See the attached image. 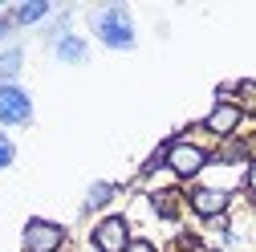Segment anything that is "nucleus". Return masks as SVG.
Here are the masks:
<instances>
[{
  "instance_id": "7",
  "label": "nucleus",
  "mask_w": 256,
  "mask_h": 252,
  "mask_svg": "<svg viewBox=\"0 0 256 252\" xmlns=\"http://www.w3.org/2000/svg\"><path fill=\"white\" fill-rule=\"evenodd\" d=\"M228 204H232V196L224 192V187H196V192H191V208H196L204 220L224 216V212H228Z\"/></svg>"
},
{
  "instance_id": "1",
  "label": "nucleus",
  "mask_w": 256,
  "mask_h": 252,
  "mask_svg": "<svg viewBox=\"0 0 256 252\" xmlns=\"http://www.w3.org/2000/svg\"><path fill=\"white\" fill-rule=\"evenodd\" d=\"M90 28L106 49H134V20L122 4H110V8H98L90 16Z\"/></svg>"
},
{
  "instance_id": "2",
  "label": "nucleus",
  "mask_w": 256,
  "mask_h": 252,
  "mask_svg": "<svg viewBox=\"0 0 256 252\" xmlns=\"http://www.w3.org/2000/svg\"><path fill=\"white\" fill-rule=\"evenodd\" d=\"M163 163L175 179H196L204 167H208V150L196 146V142H171L167 154H163Z\"/></svg>"
},
{
  "instance_id": "11",
  "label": "nucleus",
  "mask_w": 256,
  "mask_h": 252,
  "mask_svg": "<svg viewBox=\"0 0 256 252\" xmlns=\"http://www.w3.org/2000/svg\"><path fill=\"white\" fill-rule=\"evenodd\" d=\"M12 159H16V146H12V138H8V134H0V171H4Z\"/></svg>"
},
{
  "instance_id": "13",
  "label": "nucleus",
  "mask_w": 256,
  "mask_h": 252,
  "mask_svg": "<svg viewBox=\"0 0 256 252\" xmlns=\"http://www.w3.org/2000/svg\"><path fill=\"white\" fill-rule=\"evenodd\" d=\"M248 192H252V196H256V159H252V163H248Z\"/></svg>"
},
{
  "instance_id": "12",
  "label": "nucleus",
  "mask_w": 256,
  "mask_h": 252,
  "mask_svg": "<svg viewBox=\"0 0 256 252\" xmlns=\"http://www.w3.org/2000/svg\"><path fill=\"white\" fill-rule=\"evenodd\" d=\"M126 252H154V244H150V240H130Z\"/></svg>"
},
{
  "instance_id": "9",
  "label": "nucleus",
  "mask_w": 256,
  "mask_h": 252,
  "mask_svg": "<svg viewBox=\"0 0 256 252\" xmlns=\"http://www.w3.org/2000/svg\"><path fill=\"white\" fill-rule=\"evenodd\" d=\"M236 94H240L236 106H240L244 114H256V82H240V86H236Z\"/></svg>"
},
{
  "instance_id": "5",
  "label": "nucleus",
  "mask_w": 256,
  "mask_h": 252,
  "mask_svg": "<svg viewBox=\"0 0 256 252\" xmlns=\"http://www.w3.org/2000/svg\"><path fill=\"white\" fill-rule=\"evenodd\" d=\"M94 248L98 252H126L130 248V224L122 216H106L94 228Z\"/></svg>"
},
{
  "instance_id": "6",
  "label": "nucleus",
  "mask_w": 256,
  "mask_h": 252,
  "mask_svg": "<svg viewBox=\"0 0 256 252\" xmlns=\"http://www.w3.org/2000/svg\"><path fill=\"white\" fill-rule=\"evenodd\" d=\"M240 118H244V110L236 106V102H216L212 106V114L204 118V126L212 134H220V138H228V134H236V126H240Z\"/></svg>"
},
{
  "instance_id": "4",
  "label": "nucleus",
  "mask_w": 256,
  "mask_h": 252,
  "mask_svg": "<svg viewBox=\"0 0 256 252\" xmlns=\"http://www.w3.org/2000/svg\"><path fill=\"white\" fill-rule=\"evenodd\" d=\"M61 244H66V228L53 220H28L24 224V236H20L24 252H61Z\"/></svg>"
},
{
  "instance_id": "3",
  "label": "nucleus",
  "mask_w": 256,
  "mask_h": 252,
  "mask_svg": "<svg viewBox=\"0 0 256 252\" xmlns=\"http://www.w3.org/2000/svg\"><path fill=\"white\" fill-rule=\"evenodd\" d=\"M33 122V98L16 82H0V126H24Z\"/></svg>"
},
{
  "instance_id": "8",
  "label": "nucleus",
  "mask_w": 256,
  "mask_h": 252,
  "mask_svg": "<svg viewBox=\"0 0 256 252\" xmlns=\"http://www.w3.org/2000/svg\"><path fill=\"white\" fill-rule=\"evenodd\" d=\"M53 49H57V57H61V61H86V41H82V37H74V33H66Z\"/></svg>"
},
{
  "instance_id": "10",
  "label": "nucleus",
  "mask_w": 256,
  "mask_h": 252,
  "mask_svg": "<svg viewBox=\"0 0 256 252\" xmlns=\"http://www.w3.org/2000/svg\"><path fill=\"white\" fill-rule=\"evenodd\" d=\"M45 12H49V4H28V8L16 12V20H20V24H33V20H41Z\"/></svg>"
}]
</instances>
